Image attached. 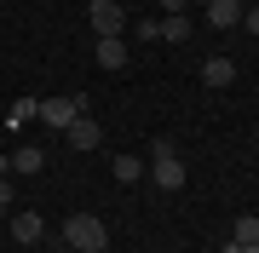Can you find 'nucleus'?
Here are the masks:
<instances>
[{
    "mask_svg": "<svg viewBox=\"0 0 259 253\" xmlns=\"http://www.w3.org/2000/svg\"><path fill=\"white\" fill-rule=\"evenodd\" d=\"M231 242H236V247H248V242H259V219H253V213H242L236 225H231Z\"/></svg>",
    "mask_w": 259,
    "mask_h": 253,
    "instance_id": "11",
    "label": "nucleus"
},
{
    "mask_svg": "<svg viewBox=\"0 0 259 253\" xmlns=\"http://www.w3.org/2000/svg\"><path fill=\"white\" fill-rule=\"evenodd\" d=\"M40 230H47V225H40V213H18V219H12V236H18L23 247H35Z\"/></svg>",
    "mask_w": 259,
    "mask_h": 253,
    "instance_id": "9",
    "label": "nucleus"
},
{
    "mask_svg": "<svg viewBox=\"0 0 259 253\" xmlns=\"http://www.w3.org/2000/svg\"><path fill=\"white\" fill-rule=\"evenodd\" d=\"M236 253H259V242H248V247H236Z\"/></svg>",
    "mask_w": 259,
    "mask_h": 253,
    "instance_id": "19",
    "label": "nucleus"
},
{
    "mask_svg": "<svg viewBox=\"0 0 259 253\" xmlns=\"http://www.w3.org/2000/svg\"><path fill=\"white\" fill-rule=\"evenodd\" d=\"M150 178H156V190H185V161H179L173 138H156V167H150Z\"/></svg>",
    "mask_w": 259,
    "mask_h": 253,
    "instance_id": "2",
    "label": "nucleus"
},
{
    "mask_svg": "<svg viewBox=\"0 0 259 253\" xmlns=\"http://www.w3.org/2000/svg\"><path fill=\"white\" fill-rule=\"evenodd\" d=\"M6 173H12V156H0V178H6Z\"/></svg>",
    "mask_w": 259,
    "mask_h": 253,
    "instance_id": "18",
    "label": "nucleus"
},
{
    "mask_svg": "<svg viewBox=\"0 0 259 253\" xmlns=\"http://www.w3.org/2000/svg\"><path fill=\"white\" fill-rule=\"evenodd\" d=\"M202 81L207 86H231L236 81V64H231V58H207V64H202Z\"/></svg>",
    "mask_w": 259,
    "mask_h": 253,
    "instance_id": "8",
    "label": "nucleus"
},
{
    "mask_svg": "<svg viewBox=\"0 0 259 253\" xmlns=\"http://www.w3.org/2000/svg\"><path fill=\"white\" fill-rule=\"evenodd\" d=\"M75 115H87V104L69 92V98H40V115H35V121H40V127H58V132H64V127L75 121Z\"/></svg>",
    "mask_w": 259,
    "mask_h": 253,
    "instance_id": "3",
    "label": "nucleus"
},
{
    "mask_svg": "<svg viewBox=\"0 0 259 253\" xmlns=\"http://www.w3.org/2000/svg\"><path fill=\"white\" fill-rule=\"evenodd\" d=\"M40 167H47V156H40L35 144H23V150L12 156V173H40Z\"/></svg>",
    "mask_w": 259,
    "mask_h": 253,
    "instance_id": "10",
    "label": "nucleus"
},
{
    "mask_svg": "<svg viewBox=\"0 0 259 253\" xmlns=\"http://www.w3.org/2000/svg\"><path fill=\"white\" fill-rule=\"evenodd\" d=\"M64 247H75V253H104V247H110V225L93 219V213H69V219H64Z\"/></svg>",
    "mask_w": 259,
    "mask_h": 253,
    "instance_id": "1",
    "label": "nucleus"
},
{
    "mask_svg": "<svg viewBox=\"0 0 259 253\" xmlns=\"http://www.w3.org/2000/svg\"><path fill=\"white\" fill-rule=\"evenodd\" d=\"M207 23L213 29H236L242 23V0H207Z\"/></svg>",
    "mask_w": 259,
    "mask_h": 253,
    "instance_id": "7",
    "label": "nucleus"
},
{
    "mask_svg": "<svg viewBox=\"0 0 259 253\" xmlns=\"http://www.w3.org/2000/svg\"><path fill=\"white\" fill-rule=\"evenodd\" d=\"M0 207H12V178H0Z\"/></svg>",
    "mask_w": 259,
    "mask_h": 253,
    "instance_id": "16",
    "label": "nucleus"
},
{
    "mask_svg": "<svg viewBox=\"0 0 259 253\" xmlns=\"http://www.w3.org/2000/svg\"><path fill=\"white\" fill-rule=\"evenodd\" d=\"M242 23H248V35H259V6H253V12H242Z\"/></svg>",
    "mask_w": 259,
    "mask_h": 253,
    "instance_id": "15",
    "label": "nucleus"
},
{
    "mask_svg": "<svg viewBox=\"0 0 259 253\" xmlns=\"http://www.w3.org/2000/svg\"><path fill=\"white\" fill-rule=\"evenodd\" d=\"M35 115H40V104H35V98H18V104H12V127L35 121Z\"/></svg>",
    "mask_w": 259,
    "mask_h": 253,
    "instance_id": "14",
    "label": "nucleus"
},
{
    "mask_svg": "<svg viewBox=\"0 0 259 253\" xmlns=\"http://www.w3.org/2000/svg\"><path fill=\"white\" fill-rule=\"evenodd\" d=\"M202 6H207V0H202Z\"/></svg>",
    "mask_w": 259,
    "mask_h": 253,
    "instance_id": "20",
    "label": "nucleus"
},
{
    "mask_svg": "<svg viewBox=\"0 0 259 253\" xmlns=\"http://www.w3.org/2000/svg\"><path fill=\"white\" fill-rule=\"evenodd\" d=\"M87 23H93V35H121L127 29V12H121V0H93L87 6Z\"/></svg>",
    "mask_w": 259,
    "mask_h": 253,
    "instance_id": "4",
    "label": "nucleus"
},
{
    "mask_svg": "<svg viewBox=\"0 0 259 253\" xmlns=\"http://www.w3.org/2000/svg\"><path fill=\"white\" fill-rule=\"evenodd\" d=\"M93 58H98V69H127V40L121 35H98Z\"/></svg>",
    "mask_w": 259,
    "mask_h": 253,
    "instance_id": "6",
    "label": "nucleus"
},
{
    "mask_svg": "<svg viewBox=\"0 0 259 253\" xmlns=\"http://www.w3.org/2000/svg\"><path fill=\"white\" fill-rule=\"evenodd\" d=\"M161 6H167V18H173V12H185V6H190V0H161Z\"/></svg>",
    "mask_w": 259,
    "mask_h": 253,
    "instance_id": "17",
    "label": "nucleus"
},
{
    "mask_svg": "<svg viewBox=\"0 0 259 253\" xmlns=\"http://www.w3.org/2000/svg\"><path fill=\"white\" fill-rule=\"evenodd\" d=\"M161 40H190V23H185V12L161 18Z\"/></svg>",
    "mask_w": 259,
    "mask_h": 253,
    "instance_id": "13",
    "label": "nucleus"
},
{
    "mask_svg": "<svg viewBox=\"0 0 259 253\" xmlns=\"http://www.w3.org/2000/svg\"><path fill=\"white\" fill-rule=\"evenodd\" d=\"M110 173L121 178V184H139V173H144V167H139L133 156H115V161H110Z\"/></svg>",
    "mask_w": 259,
    "mask_h": 253,
    "instance_id": "12",
    "label": "nucleus"
},
{
    "mask_svg": "<svg viewBox=\"0 0 259 253\" xmlns=\"http://www.w3.org/2000/svg\"><path fill=\"white\" fill-rule=\"evenodd\" d=\"M64 138H69V150H98V138H104V127L93 121V115H75V121L64 127Z\"/></svg>",
    "mask_w": 259,
    "mask_h": 253,
    "instance_id": "5",
    "label": "nucleus"
}]
</instances>
